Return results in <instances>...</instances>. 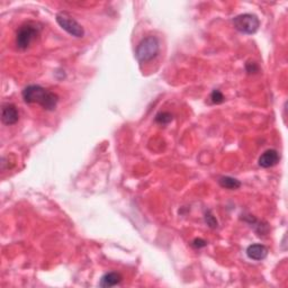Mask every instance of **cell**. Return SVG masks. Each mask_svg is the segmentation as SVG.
I'll list each match as a JSON object with an SVG mask.
<instances>
[{
    "label": "cell",
    "instance_id": "9",
    "mask_svg": "<svg viewBox=\"0 0 288 288\" xmlns=\"http://www.w3.org/2000/svg\"><path fill=\"white\" fill-rule=\"evenodd\" d=\"M123 277L121 274H118V272H115V271H111V272H107V274H105L102 279H100L99 282V286L100 287H113L116 285H119L122 282Z\"/></svg>",
    "mask_w": 288,
    "mask_h": 288
},
{
    "label": "cell",
    "instance_id": "13",
    "mask_svg": "<svg viewBox=\"0 0 288 288\" xmlns=\"http://www.w3.org/2000/svg\"><path fill=\"white\" fill-rule=\"evenodd\" d=\"M211 99L214 104H222L225 98H224L223 93L221 92L220 90H214L211 95Z\"/></svg>",
    "mask_w": 288,
    "mask_h": 288
},
{
    "label": "cell",
    "instance_id": "3",
    "mask_svg": "<svg viewBox=\"0 0 288 288\" xmlns=\"http://www.w3.org/2000/svg\"><path fill=\"white\" fill-rule=\"evenodd\" d=\"M41 27L36 23H25L18 28L16 33V45L20 50H27V48L35 42L40 36Z\"/></svg>",
    "mask_w": 288,
    "mask_h": 288
},
{
    "label": "cell",
    "instance_id": "8",
    "mask_svg": "<svg viewBox=\"0 0 288 288\" xmlns=\"http://www.w3.org/2000/svg\"><path fill=\"white\" fill-rule=\"evenodd\" d=\"M279 153L271 149V150L265 151L263 155H260L259 161L258 162H259V166L263 168H271L279 162Z\"/></svg>",
    "mask_w": 288,
    "mask_h": 288
},
{
    "label": "cell",
    "instance_id": "14",
    "mask_svg": "<svg viewBox=\"0 0 288 288\" xmlns=\"http://www.w3.org/2000/svg\"><path fill=\"white\" fill-rule=\"evenodd\" d=\"M206 241L201 240V239H196V240H194L193 242V246L196 249H200V248H204V246H206Z\"/></svg>",
    "mask_w": 288,
    "mask_h": 288
},
{
    "label": "cell",
    "instance_id": "15",
    "mask_svg": "<svg viewBox=\"0 0 288 288\" xmlns=\"http://www.w3.org/2000/svg\"><path fill=\"white\" fill-rule=\"evenodd\" d=\"M246 66H251V69L246 70V71H248V72H249V73H252V72H257V71H258V70H259V68H258V66H257V65H256V63H253V62H249V63H246Z\"/></svg>",
    "mask_w": 288,
    "mask_h": 288
},
{
    "label": "cell",
    "instance_id": "10",
    "mask_svg": "<svg viewBox=\"0 0 288 288\" xmlns=\"http://www.w3.org/2000/svg\"><path fill=\"white\" fill-rule=\"evenodd\" d=\"M219 184L221 187H223V188L230 189V190L238 189L241 187V182L239 181L238 179L227 177V176H225V177H221L219 180Z\"/></svg>",
    "mask_w": 288,
    "mask_h": 288
},
{
    "label": "cell",
    "instance_id": "2",
    "mask_svg": "<svg viewBox=\"0 0 288 288\" xmlns=\"http://www.w3.org/2000/svg\"><path fill=\"white\" fill-rule=\"evenodd\" d=\"M160 51V42L158 37L150 35L147 36L138 43L135 55L138 62L147 63L156 58Z\"/></svg>",
    "mask_w": 288,
    "mask_h": 288
},
{
    "label": "cell",
    "instance_id": "1",
    "mask_svg": "<svg viewBox=\"0 0 288 288\" xmlns=\"http://www.w3.org/2000/svg\"><path fill=\"white\" fill-rule=\"evenodd\" d=\"M26 104H39L45 111H54L59 103V96L39 85L27 86L23 90Z\"/></svg>",
    "mask_w": 288,
    "mask_h": 288
},
{
    "label": "cell",
    "instance_id": "4",
    "mask_svg": "<svg viewBox=\"0 0 288 288\" xmlns=\"http://www.w3.org/2000/svg\"><path fill=\"white\" fill-rule=\"evenodd\" d=\"M233 24L234 27L237 28L239 32L246 35H251L254 34V33L258 31V28H259L260 21L256 15L241 14L239 15V16L234 17Z\"/></svg>",
    "mask_w": 288,
    "mask_h": 288
},
{
    "label": "cell",
    "instance_id": "6",
    "mask_svg": "<svg viewBox=\"0 0 288 288\" xmlns=\"http://www.w3.org/2000/svg\"><path fill=\"white\" fill-rule=\"evenodd\" d=\"M20 119L17 107L13 104H3L1 108V121L6 125L16 124Z\"/></svg>",
    "mask_w": 288,
    "mask_h": 288
},
{
    "label": "cell",
    "instance_id": "5",
    "mask_svg": "<svg viewBox=\"0 0 288 288\" xmlns=\"http://www.w3.org/2000/svg\"><path fill=\"white\" fill-rule=\"evenodd\" d=\"M57 22L58 24L61 26L62 29H65L66 33H69L71 36L78 37H84L85 31L82 28V26L74 20L72 16H70L68 13L61 12L57 15Z\"/></svg>",
    "mask_w": 288,
    "mask_h": 288
},
{
    "label": "cell",
    "instance_id": "11",
    "mask_svg": "<svg viewBox=\"0 0 288 288\" xmlns=\"http://www.w3.org/2000/svg\"><path fill=\"white\" fill-rule=\"evenodd\" d=\"M171 121H173V115L170 113H167V111H161V113H159L155 116V122L159 123V124L166 125L169 124Z\"/></svg>",
    "mask_w": 288,
    "mask_h": 288
},
{
    "label": "cell",
    "instance_id": "12",
    "mask_svg": "<svg viewBox=\"0 0 288 288\" xmlns=\"http://www.w3.org/2000/svg\"><path fill=\"white\" fill-rule=\"evenodd\" d=\"M205 222H206V224L211 229H216L219 226L218 220L214 218V215L212 214L211 211H207L206 214H205Z\"/></svg>",
    "mask_w": 288,
    "mask_h": 288
},
{
    "label": "cell",
    "instance_id": "7",
    "mask_svg": "<svg viewBox=\"0 0 288 288\" xmlns=\"http://www.w3.org/2000/svg\"><path fill=\"white\" fill-rule=\"evenodd\" d=\"M246 256L252 260H264L268 256V248L264 244H260V243L251 244L246 249Z\"/></svg>",
    "mask_w": 288,
    "mask_h": 288
}]
</instances>
